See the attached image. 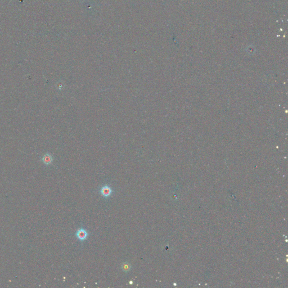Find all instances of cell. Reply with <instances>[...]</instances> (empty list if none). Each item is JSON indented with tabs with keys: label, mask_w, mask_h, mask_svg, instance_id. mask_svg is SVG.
Masks as SVG:
<instances>
[{
	"label": "cell",
	"mask_w": 288,
	"mask_h": 288,
	"mask_svg": "<svg viewBox=\"0 0 288 288\" xmlns=\"http://www.w3.org/2000/svg\"><path fill=\"white\" fill-rule=\"evenodd\" d=\"M121 268H122V269L125 272H128L131 269L132 266L129 263L125 262L122 263V265L121 266Z\"/></svg>",
	"instance_id": "277c9868"
},
{
	"label": "cell",
	"mask_w": 288,
	"mask_h": 288,
	"mask_svg": "<svg viewBox=\"0 0 288 288\" xmlns=\"http://www.w3.org/2000/svg\"><path fill=\"white\" fill-rule=\"evenodd\" d=\"M112 190L111 187L108 186V185H105L100 190V193L104 197V198H108L112 194Z\"/></svg>",
	"instance_id": "7a4b0ae2"
},
{
	"label": "cell",
	"mask_w": 288,
	"mask_h": 288,
	"mask_svg": "<svg viewBox=\"0 0 288 288\" xmlns=\"http://www.w3.org/2000/svg\"><path fill=\"white\" fill-rule=\"evenodd\" d=\"M130 284H131V285H132V284H133V282H132V281H130Z\"/></svg>",
	"instance_id": "5b68a950"
},
{
	"label": "cell",
	"mask_w": 288,
	"mask_h": 288,
	"mask_svg": "<svg viewBox=\"0 0 288 288\" xmlns=\"http://www.w3.org/2000/svg\"><path fill=\"white\" fill-rule=\"evenodd\" d=\"M42 161L45 164L49 165L52 162L53 158L51 154L47 153L43 155V156L42 158Z\"/></svg>",
	"instance_id": "3957f363"
},
{
	"label": "cell",
	"mask_w": 288,
	"mask_h": 288,
	"mask_svg": "<svg viewBox=\"0 0 288 288\" xmlns=\"http://www.w3.org/2000/svg\"><path fill=\"white\" fill-rule=\"evenodd\" d=\"M76 236L79 240L82 241L86 240L88 236V233L86 230L81 228L77 230V232L76 234Z\"/></svg>",
	"instance_id": "6da1fadb"
}]
</instances>
